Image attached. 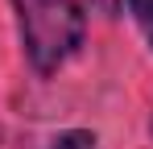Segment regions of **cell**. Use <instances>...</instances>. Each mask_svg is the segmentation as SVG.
I'll return each mask as SVG.
<instances>
[{
  "label": "cell",
  "instance_id": "cell-2",
  "mask_svg": "<svg viewBox=\"0 0 153 149\" xmlns=\"http://www.w3.org/2000/svg\"><path fill=\"white\" fill-rule=\"evenodd\" d=\"M54 149H100V141L87 128H66V133L54 137Z\"/></svg>",
  "mask_w": 153,
  "mask_h": 149
},
{
  "label": "cell",
  "instance_id": "cell-1",
  "mask_svg": "<svg viewBox=\"0 0 153 149\" xmlns=\"http://www.w3.org/2000/svg\"><path fill=\"white\" fill-rule=\"evenodd\" d=\"M17 21H21V42L33 62V71L54 74L87 37V13L79 0H13Z\"/></svg>",
  "mask_w": 153,
  "mask_h": 149
},
{
  "label": "cell",
  "instance_id": "cell-4",
  "mask_svg": "<svg viewBox=\"0 0 153 149\" xmlns=\"http://www.w3.org/2000/svg\"><path fill=\"white\" fill-rule=\"evenodd\" d=\"M91 4H100L103 13H112V8H116V0H91Z\"/></svg>",
  "mask_w": 153,
  "mask_h": 149
},
{
  "label": "cell",
  "instance_id": "cell-3",
  "mask_svg": "<svg viewBox=\"0 0 153 149\" xmlns=\"http://www.w3.org/2000/svg\"><path fill=\"white\" fill-rule=\"evenodd\" d=\"M128 13L137 17L141 33L149 37V46H153V0H128Z\"/></svg>",
  "mask_w": 153,
  "mask_h": 149
}]
</instances>
